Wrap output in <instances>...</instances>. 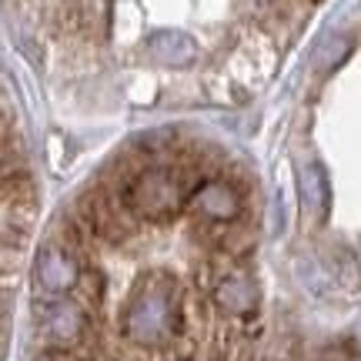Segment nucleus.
I'll return each instance as SVG.
<instances>
[{
	"instance_id": "nucleus-1",
	"label": "nucleus",
	"mask_w": 361,
	"mask_h": 361,
	"mask_svg": "<svg viewBox=\"0 0 361 361\" xmlns=\"http://www.w3.org/2000/svg\"><path fill=\"white\" fill-rule=\"evenodd\" d=\"M180 288L164 271L144 274L121 314L124 335L137 345H164L180 331Z\"/></svg>"
},
{
	"instance_id": "nucleus-2",
	"label": "nucleus",
	"mask_w": 361,
	"mask_h": 361,
	"mask_svg": "<svg viewBox=\"0 0 361 361\" xmlns=\"http://www.w3.org/2000/svg\"><path fill=\"white\" fill-rule=\"evenodd\" d=\"M197 164L180 168H141L134 171L117 191L134 211V218L144 221H174L188 207L191 191L201 184Z\"/></svg>"
},
{
	"instance_id": "nucleus-3",
	"label": "nucleus",
	"mask_w": 361,
	"mask_h": 361,
	"mask_svg": "<svg viewBox=\"0 0 361 361\" xmlns=\"http://www.w3.org/2000/svg\"><path fill=\"white\" fill-rule=\"evenodd\" d=\"M80 218L90 228V234L107 241V245H124L134 234V224H137L134 211L121 197V191H111L104 184L80 197Z\"/></svg>"
},
{
	"instance_id": "nucleus-4",
	"label": "nucleus",
	"mask_w": 361,
	"mask_h": 361,
	"mask_svg": "<svg viewBox=\"0 0 361 361\" xmlns=\"http://www.w3.org/2000/svg\"><path fill=\"white\" fill-rule=\"evenodd\" d=\"M188 207L204 224H228V221L241 218V191L234 188L231 180L221 178L201 180L191 191V197H188Z\"/></svg>"
},
{
	"instance_id": "nucleus-5",
	"label": "nucleus",
	"mask_w": 361,
	"mask_h": 361,
	"mask_svg": "<svg viewBox=\"0 0 361 361\" xmlns=\"http://www.w3.org/2000/svg\"><path fill=\"white\" fill-rule=\"evenodd\" d=\"M34 278H37V291L51 298H61L67 291H74V284L80 278V264L78 255L64 247L61 241L54 245H44L37 255V264H34Z\"/></svg>"
},
{
	"instance_id": "nucleus-6",
	"label": "nucleus",
	"mask_w": 361,
	"mask_h": 361,
	"mask_svg": "<svg viewBox=\"0 0 361 361\" xmlns=\"http://www.w3.org/2000/svg\"><path fill=\"white\" fill-rule=\"evenodd\" d=\"M40 328L57 348H71L87 335V314L74 301H54L40 308Z\"/></svg>"
},
{
	"instance_id": "nucleus-7",
	"label": "nucleus",
	"mask_w": 361,
	"mask_h": 361,
	"mask_svg": "<svg viewBox=\"0 0 361 361\" xmlns=\"http://www.w3.org/2000/svg\"><path fill=\"white\" fill-rule=\"evenodd\" d=\"M211 298H214V305L221 311H228V314H255L261 301V291L255 278L245 274V271H224L218 278V284L211 288Z\"/></svg>"
},
{
	"instance_id": "nucleus-8",
	"label": "nucleus",
	"mask_w": 361,
	"mask_h": 361,
	"mask_svg": "<svg viewBox=\"0 0 361 361\" xmlns=\"http://www.w3.org/2000/svg\"><path fill=\"white\" fill-rule=\"evenodd\" d=\"M147 51H151V57H154L157 64L188 67L197 57V44L188 34H180V30H161V34H154V37L147 40Z\"/></svg>"
},
{
	"instance_id": "nucleus-9",
	"label": "nucleus",
	"mask_w": 361,
	"mask_h": 361,
	"mask_svg": "<svg viewBox=\"0 0 361 361\" xmlns=\"http://www.w3.org/2000/svg\"><path fill=\"white\" fill-rule=\"evenodd\" d=\"M298 191H301V204L311 218H324L328 214V174L322 164H305L298 171Z\"/></svg>"
},
{
	"instance_id": "nucleus-10",
	"label": "nucleus",
	"mask_w": 361,
	"mask_h": 361,
	"mask_svg": "<svg viewBox=\"0 0 361 361\" xmlns=\"http://www.w3.org/2000/svg\"><path fill=\"white\" fill-rule=\"evenodd\" d=\"M74 291H78V298H80V305H84V308H97V305L104 301V274L101 271H94V268L80 271Z\"/></svg>"
},
{
	"instance_id": "nucleus-11",
	"label": "nucleus",
	"mask_w": 361,
	"mask_h": 361,
	"mask_svg": "<svg viewBox=\"0 0 361 361\" xmlns=\"http://www.w3.org/2000/svg\"><path fill=\"white\" fill-rule=\"evenodd\" d=\"M107 0H78V13H80V27H87L90 34L97 37L107 30Z\"/></svg>"
},
{
	"instance_id": "nucleus-12",
	"label": "nucleus",
	"mask_w": 361,
	"mask_h": 361,
	"mask_svg": "<svg viewBox=\"0 0 361 361\" xmlns=\"http://www.w3.org/2000/svg\"><path fill=\"white\" fill-rule=\"evenodd\" d=\"M348 51H351L348 37H331L322 51H318V67H322V71H331V67H338L345 57H348Z\"/></svg>"
}]
</instances>
